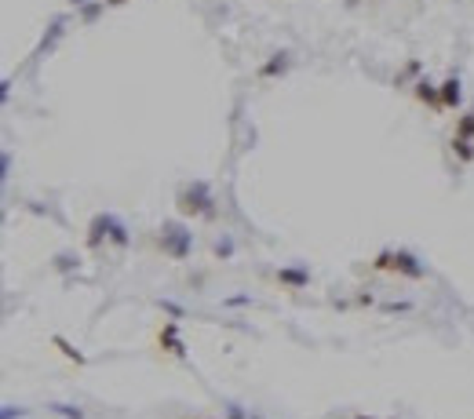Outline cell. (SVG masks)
Here are the masks:
<instances>
[{
	"instance_id": "obj_1",
	"label": "cell",
	"mask_w": 474,
	"mask_h": 419,
	"mask_svg": "<svg viewBox=\"0 0 474 419\" xmlns=\"http://www.w3.org/2000/svg\"><path fill=\"white\" fill-rule=\"evenodd\" d=\"M372 267H376V270H394V274L413 277V281H423V277H427V267L416 259L413 252H379Z\"/></svg>"
},
{
	"instance_id": "obj_2",
	"label": "cell",
	"mask_w": 474,
	"mask_h": 419,
	"mask_svg": "<svg viewBox=\"0 0 474 419\" xmlns=\"http://www.w3.org/2000/svg\"><path fill=\"white\" fill-rule=\"evenodd\" d=\"M179 212L182 215H215V197H212L208 182H190L179 193Z\"/></svg>"
},
{
	"instance_id": "obj_3",
	"label": "cell",
	"mask_w": 474,
	"mask_h": 419,
	"mask_svg": "<svg viewBox=\"0 0 474 419\" xmlns=\"http://www.w3.org/2000/svg\"><path fill=\"white\" fill-rule=\"evenodd\" d=\"M161 248L172 255V259H186L190 248H194V234H190L182 222H165L161 227Z\"/></svg>"
},
{
	"instance_id": "obj_4",
	"label": "cell",
	"mask_w": 474,
	"mask_h": 419,
	"mask_svg": "<svg viewBox=\"0 0 474 419\" xmlns=\"http://www.w3.org/2000/svg\"><path fill=\"white\" fill-rule=\"evenodd\" d=\"M460 99H463V91H460V81L456 77H449L445 84H441V106H460Z\"/></svg>"
},
{
	"instance_id": "obj_5",
	"label": "cell",
	"mask_w": 474,
	"mask_h": 419,
	"mask_svg": "<svg viewBox=\"0 0 474 419\" xmlns=\"http://www.w3.org/2000/svg\"><path fill=\"white\" fill-rule=\"evenodd\" d=\"M106 234H110V241H113L117 248L128 244V230H124V222H120L117 215H106Z\"/></svg>"
},
{
	"instance_id": "obj_6",
	"label": "cell",
	"mask_w": 474,
	"mask_h": 419,
	"mask_svg": "<svg viewBox=\"0 0 474 419\" xmlns=\"http://www.w3.org/2000/svg\"><path fill=\"white\" fill-rule=\"evenodd\" d=\"M277 281L281 284H292V288H306L310 284V274L306 270H277Z\"/></svg>"
},
{
	"instance_id": "obj_7",
	"label": "cell",
	"mask_w": 474,
	"mask_h": 419,
	"mask_svg": "<svg viewBox=\"0 0 474 419\" xmlns=\"http://www.w3.org/2000/svg\"><path fill=\"white\" fill-rule=\"evenodd\" d=\"M103 237H110V234H106V215H95V219H91V230H88V244L99 248Z\"/></svg>"
},
{
	"instance_id": "obj_8",
	"label": "cell",
	"mask_w": 474,
	"mask_h": 419,
	"mask_svg": "<svg viewBox=\"0 0 474 419\" xmlns=\"http://www.w3.org/2000/svg\"><path fill=\"white\" fill-rule=\"evenodd\" d=\"M284 70H289V55L281 51V55H274V58L267 62V66L259 70V77H277V73H284Z\"/></svg>"
},
{
	"instance_id": "obj_9",
	"label": "cell",
	"mask_w": 474,
	"mask_h": 419,
	"mask_svg": "<svg viewBox=\"0 0 474 419\" xmlns=\"http://www.w3.org/2000/svg\"><path fill=\"white\" fill-rule=\"evenodd\" d=\"M416 99H420V103H431V106H441V91H434V84L420 81V84H416Z\"/></svg>"
},
{
	"instance_id": "obj_10",
	"label": "cell",
	"mask_w": 474,
	"mask_h": 419,
	"mask_svg": "<svg viewBox=\"0 0 474 419\" xmlns=\"http://www.w3.org/2000/svg\"><path fill=\"white\" fill-rule=\"evenodd\" d=\"M456 139H474V113H463L456 120Z\"/></svg>"
},
{
	"instance_id": "obj_11",
	"label": "cell",
	"mask_w": 474,
	"mask_h": 419,
	"mask_svg": "<svg viewBox=\"0 0 474 419\" xmlns=\"http://www.w3.org/2000/svg\"><path fill=\"white\" fill-rule=\"evenodd\" d=\"M453 150H456V157L463 160V165H467V160H474V146H470V139H453Z\"/></svg>"
},
{
	"instance_id": "obj_12",
	"label": "cell",
	"mask_w": 474,
	"mask_h": 419,
	"mask_svg": "<svg viewBox=\"0 0 474 419\" xmlns=\"http://www.w3.org/2000/svg\"><path fill=\"white\" fill-rule=\"evenodd\" d=\"M55 343H58V346H62V353H66V358H70V361H77V365H81V361H84V358H81V353H77V350H73V346H70V343H66V339H62V336H55Z\"/></svg>"
},
{
	"instance_id": "obj_13",
	"label": "cell",
	"mask_w": 474,
	"mask_h": 419,
	"mask_svg": "<svg viewBox=\"0 0 474 419\" xmlns=\"http://www.w3.org/2000/svg\"><path fill=\"white\" fill-rule=\"evenodd\" d=\"M51 412L66 415V419H84V415H81V408H73V405H51Z\"/></svg>"
},
{
	"instance_id": "obj_14",
	"label": "cell",
	"mask_w": 474,
	"mask_h": 419,
	"mask_svg": "<svg viewBox=\"0 0 474 419\" xmlns=\"http://www.w3.org/2000/svg\"><path fill=\"white\" fill-rule=\"evenodd\" d=\"M15 415L22 419V415H26V408H15V405H4V415H0V419H15Z\"/></svg>"
},
{
	"instance_id": "obj_15",
	"label": "cell",
	"mask_w": 474,
	"mask_h": 419,
	"mask_svg": "<svg viewBox=\"0 0 474 419\" xmlns=\"http://www.w3.org/2000/svg\"><path fill=\"white\" fill-rule=\"evenodd\" d=\"M106 4H110V8H117V4H128V0H106Z\"/></svg>"
},
{
	"instance_id": "obj_16",
	"label": "cell",
	"mask_w": 474,
	"mask_h": 419,
	"mask_svg": "<svg viewBox=\"0 0 474 419\" xmlns=\"http://www.w3.org/2000/svg\"><path fill=\"white\" fill-rule=\"evenodd\" d=\"M70 4H77V8H81V4H84V0H70Z\"/></svg>"
},
{
	"instance_id": "obj_17",
	"label": "cell",
	"mask_w": 474,
	"mask_h": 419,
	"mask_svg": "<svg viewBox=\"0 0 474 419\" xmlns=\"http://www.w3.org/2000/svg\"><path fill=\"white\" fill-rule=\"evenodd\" d=\"M358 419H369V415H358Z\"/></svg>"
}]
</instances>
